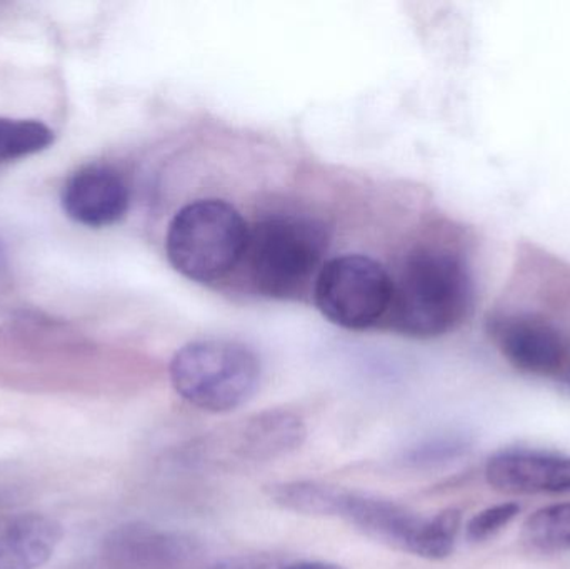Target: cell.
Instances as JSON below:
<instances>
[{
  "label": "cell",
  "mask_w": 570,
  "mask_h": 569,
  "mask_svg": "<svg viewBox=\"0 0 570 569\" xmlns=\"http://www.w3.org/2000/svg\"><path fill=\"white\" fill-rule=\"evenodd\" d=\"M474 297L471 267L461 253L419 247L392 279L389 326L415 340L445 336L471 316Z\"/></svg>",
  "instance_id": "1"
},
{
  "label": "cell",
  "mask_w": 570,
  "mask_h": 569,
  "mask_svg": "<svg viewBox=\"0 0 570 569\" xmlns=\"http://www.w3.org/2000/svg\"><path fill=\"white\" fill-rule=\"evenodd\" d=\"M328 236L311 217L277 214L254 224L247 236L250 283L263 296L292 300L304 293L317 273Z\"/></svg>",
  "instance_id": "2"
},
{
  "label": "cell",
  "mask_w": 570,
  "mask_h": 569,
  "mask_svg": "<svg viewBox=\"0 0 570 569\" xmlns=\"http://www.w3.org/2000/svg\"><path fill=\"white\" fill-rule=\"evenodd\" d=\"M169 376L174 391L190 406L226 414L256 396L263 364L249 346L237 341H194L174 354Z\"/></svg>",
  "instance_id": "3"
},
{
  "label": "cell",
  "mask_w": 570,
  "mask_h": 569,
  "mask_svg": "<svg viewBox=\"0 0 570 569\" xmlns=\"http://www.w3.org/2000/svg\"><path fill=\"white\" fill-rule=\"evenodd\" d=\"M249 227L226 200L200 199L174 216L166 253L174 269L196 283L226 277L246 253Z\"/></svg>",
  "instance_id": "4"
},
{
  "label": "cell",
  "mask_w": 570,
  "mask_h": 569,
  "mask_svg": "<svg viewBox=\"0 0 570 569\" xmlns=\"http://www.w3.org/2000/svg\"><path fill=\"white\" fill-rule=\"evenodd\" d=\"M305 436L307 428L298 414L267 410L199 438L184 450L183 458L199 470H244L294 453Z\"/></svg>",
  "instance_id": "5"
},
{
  "label": "cell",
  "mask_w": 570,
  "mask_h": 569,
  "mask_svg": "<svg viewBox=\"0 0 570 569\" xmlns=\"http://www.w3.org/2000/svg\"><path fill=\"white\" fill-rule=\"evenodd\" d=\"M392 279L367 256L345 254L327 261L315 279V303L331 323L345 330H368L387 317Z\"/></svg>",
  "instance_id": "6"
},
{
  "label": "cell",
  "mask_w": 570,
  "mask_h": 569,
  "mask_svg": "<svg viewBox=\"0 0 570 569\" xmlns=\"http://www.w3.org/2000/svg\"><path fill=\"white\" fill-rule=\"evenodd\" d=\"M489 334L502 356L521 373L561 381L570 364V337L538 314H495Z\"/></svg>",
  "instance_id": "7"
},
{
  "label": "cell",
  "mask_w": 570,
  "mask_h": 569,
  "mask_svg": "<svg viewBox=\"0 0 570 569\" xmlns=\"http://www.w3.org/2000/svg\"><path fill=\"white\" fill-rule=\"evenodd\" d=\"M102 555L110 569H189L197 548L177 531L134 521L104 538Z\"/></svg>",
  "instance_id": "8"
},
{
  "label": "cell",
  "mask_w": 570,
  "mask_h": 569,
  "mask_svg": "<svg viewBox=\"0 0 570 569\" xmlns=\"http://www.w3.org/2000/svg\"><path fill=\"white\" fill-rule=\"evenodd\" d=\"M130 194L124 177L109 166H87L69 177L62 190L67 216L87 227L119 223L129 209Z\"/></svg>",
  "instance_id": "9"
},
{
  "label": "cell",
  "mask_w": 570,
  "mask_h": 569,
  "mask_svg": "<svg viewBox=\"0 0 570 569\" xmlns=\"http://www.w3.org/2000/svg\"><path fill=\"white\" fill-rule=\"evenodd\" d=\"M335 518L357 528L372 540L417 557L428 518L412 513L402 504L355 491H342Z\"/></svg>",
  "instance_id": "10"
},
{
  "label": "cell",
  "mask_w": 570,
  "mask_h": 569,
  "mask_svg": "<svg viewBox=\"0 0 570 569\" xmlns=\"http://www.w3.org/2000/svg\"><path fill=\"white\" fill-rule=\"evenodd\" d=\"M485 480L509 494L570 493V458L541 451L508 450L485 464Z\"/></svg>",
  "instance_id": "11"
},
{
  "label": "cell",
  "mask_w": 570,
  "mask_h": 569,
  "mask_svg": "<svg viewBox=\"0 0 570 569\" xmlns=\"http://www.w3.org/2000/svg\"><path fill=\"white\" fill-rule=\"evenodd\" d=\"M63 528L42 513L0 518V569H39L62 543Z\"/></svg>",
  "instance_id": "12"
},
{
  "label": "cell",
  "mask_w": 570,
  "mask_h": 569,
  "mask_svg": "<svg viewBox=\"0 0 570 569\" xmlns=\"http://www.w3.org/2000/svg\"><path fill=\"white\" fill-rule=\"evenodd\" d=\"M344 488L318 481H287L267 488L271 500L292 513L335 518Z\"/></svg>",
  "instance_id": "13"
},
{
  "label": "cell",
  "mask_w": 570,
  "mask_h": 569,
  "mask_svg": "<svg viewBox=\"0 0 570 569\" xmlns=\"http://www.w3.org/2000/svg\"><path fill=\"white\" fill-rule=\"evenodd\" d=\"M524 541L542 553H570V503L535 511L524 524Z\"/></svg>",
  "instance_id": "14"
},
{
  "label": "cell",
  "mask_w": 570,
  "mask_h": 569,
  "mask_svg": "<svg viewBox=\"0 0 570 569\" xmlns=\"http://www.w3.org/2000/svg\"><path fill=\"white\" fill-rule=\"evenodd\" d=\"M53 144V133L39 120L0 117V164L42 153Z\"/></svg>",
  "instance_id": "15"
},
{
  "label": "cell",
  "mask_w": 570,
  "mask_h": 569,
  "mask_svg": "<svg viewBox=\"0 0 570 569\" xmlns=\"http://www.w3.org/2000/svg\"><path fill=\"white\" fill-rule=\"evenodd\" d=\"M461 521V511L458 510L441 511L435 517L428 518L417 557L425 560L448 558L454 551Z\"/></svg>",
  "instance_id": "16"
},
{
  "label": "cell",
  "mask_w": 570,
  "mask_h": 569,
  "mask_svg": "<svg viewBox=\"0 0 570 569\" xmlns=\"http://www.w3.org/2000/svg\"><path fill=\"white\" fill-rule=\"evenodd\" d=\"M469 443L462 436H441L411 448L405 461L412 467L431 468L451 463L468 453Z\"/></svg>",
  "instance_id": "17"
},
{
  "label": "cell",
  "mask_w": 570,
  "mask_h": 569,
  "mask_svg": "<svg viewBox=\"0 0 570 569\" xmlns=\"http://www.w3.org/2000/svg\"><path fill=\"white\" fill-rule=\"evenodd\" d=\"M209 569H344L335 563L312 558L281 557V555H246L227 558Z\"/></svg>",
  "instance_id": "18"
},
{
  "label": "cell",
  "mask_w": 570,
  "mask_h": 569,
  "mask_svg": "<svg viewBox=\"0 0 570 569\" xmlns=\"http://www.w3.org/2000/svg\"><path fill=\"white\" fill-rule=\"evenodd\" d=\"M521 513V507L515 503L498 504V507L488 508L475 514L468 524V538L471 541H485L489 538L504 530L512 523L518 514Z\"/></svg>",
  "instance_id": "19"
},
{
  "label": "cell",
  "mask_w": 570,
  "mask_h": 569,
  "mask_svg": "<svg viewBox=\"0 0 570 569\" xmlns=\"http://www.w3.org/2000/svg\"><path fill=\"white\" fill-rule=\"evenodd\" d=\"M7 276V263H6V256H3V251L0 249V284L6 281Z\"/></svg>",
  "instance_id": "20"
},
{
  "label": "cell",
  "mask_w": 570,
  "mask_h": 569,
  "mask_svg": "<svg viewBox=\"0 0 570 569\" xmlns=\"http://www.w3.org/2000/svg\"><path fill=\"white\" fill-rule=\"evenodd\" d=\"M561 383L568 384L570 387V364L568 371H566L564 376H562Z\"/></svg>",
  "instance_id": "21"
}]
</instances>
